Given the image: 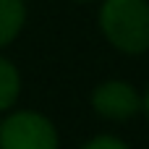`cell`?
<instances>
[{
	"mask_svg": "<svg viewBox=\"0 0 149 149\" xmlns=\"http://www.w3.org/2000/svg\"><path fill=\"white\" fill-rule=\"evenodd\" d=\"M105 39L126 52L141 55L149 50V3L147 0H105L100 10Z\"/></svg>",
	"mask_w": 149,
	"mask_h": 149,
	"instance_id": "obj_1",
	"label": "cell"
},
{
	"mask_svg": "<svg viewBox=\"0 0 149 149\" xmlns=\"http://www.w3.org/2000/svg\"><path fill=\"white\" fill-rule=\"evenodd\" d=\"M0 149H58V131L45 115L18 110L0 123Z\"/></svg>",
	"mask_w": 149,
	"mask_h": 149,
	"instance_id": "obj_2",
	"label": "cell"
},
{
	"mask_svg": "<svg viewBox=\"0 0 149 149\" xmlns=\"http://www.w3.org/2000/svg\"><path fill=\"white\" fill-rule=\"evenodd\" d=\"M92 107L107 120H128L141 110V100L131 84L105 81L92 92Z\"/></svg>",
	"mask_w": 149,
	"mask_h": 149,
	"instance_id": "obj_3",
	"label": "cell"
},
{
	"mask_svg": "<svg viewBox=\"0 0 149 149\" xmlns=\"http://www.w3.org/2000/svg\"><path fill=\"white\" fill-rule=\"evenodd\" d=\"M26 21L24 0H0V47L10 45Z\"/></svg>",
	"mask_w": 149,
	"mask_h": 149,
	"instance_id": "obj_4",
	"label": "cell"
},
{
	"mask_svg": "<svg viewBox=\"0 0 149 149\" xmlns=\"http://www.w3.org/2000/svg\"><path fill=\"white\" fill-rule=\"evenodd\" d=\"M21 92V76L16 65L0 55V110H10Z\"/></svg>",
	"mask_w": 149,
	"mask_h": 149,
	"instance_id": "obj_5",
	"label": "cell"
},
{
	"mask_svg": "<svg viewBox=\"0 0 149 149\" xmlns=\"http://www.w3.org/2000/svg\"><path fill=\"white\" fill-rule=\"evenodd\" d=\"M84 149H128V147L115 136H97L89 144H84Z\"/></svg>",
	"mask_w": 149,
	"mask_h": 149,
	"instance_id": "obj_6",
	"label": "cell"
},
{
	"mask_svg": "<svg viewBox=\"0 0 149 149\" xmlns=\"http://www.w3.org/2000/svg\"><path fill=\"white\" fill-rule=\"evenodd\" d=\"M141 107H144V113L149 115V89H147V94H144V100H141Z\"/></svg>",
	"mask_w": 149,
	"mask_h": 149,
	"instance_id": "obj_7",
	"label": "cell"
},
{
	"mask_svg": "<svg viewBox=\"0 0 149 149\" xmlns=\"http://www.w3.org/2000/svg\"><path fill=\"white\" fill-rule=\"evenodd\" d=\"M81 3H84V0H81Z\"/></svg>",
	"mask_w": 149,
	"mask_h": 149,
	"instance_id": "obj_8",
	"label": "cell"
}]
</instances>
